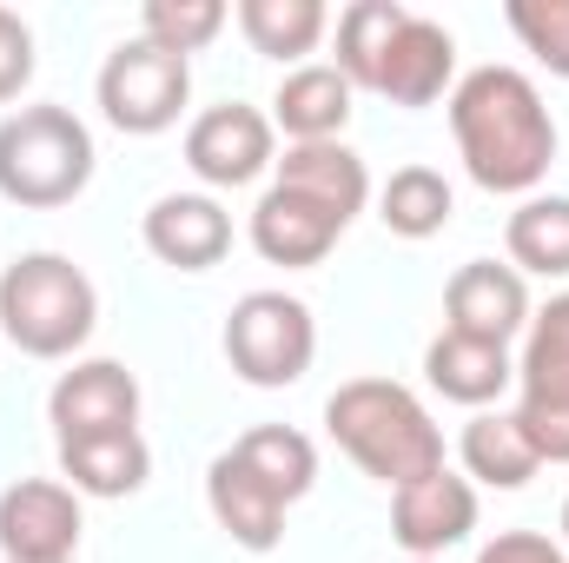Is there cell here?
I'll return each instance as SVG.
<instances>
[{"label": "cell", "instance_id": "1", "mask_svg": "<svg viewBox=\"0 0 569 563\" xmlns=\"http://www.w3.org/2000/svg\"><path fill=\"white\" fill-rule=\"evenodd\" d=\"M450 134L457 159L483 192H530L557 159V120L530 73L477 67L450 87Z\"/></svg>", "mask_w": 569, "mask_h": 563}, {"label": "cell", "instance_id": "2", "mask_svg": "<svg viewBox=\"0 0 569 563\" xmlns=\"http://www.w3.org/2000/svg\"><path fill=\"white\" fill-rule=\"evenodd\" d=\"M325 431L338 437V451L365 477H378L391 491L443 471V431L430 424L418 392H405L391 378H351V385H338L325 398Z\"/></svg>", "mask_w": 569, "mask_h": 563}, {"label": "cell", "instance_id": "3", "mask_svg": "<svg viewBox=\"0 0 569 563\" xmlns=\"http://www.w3.org/2000/svg\"><path fill=\"white\" fill-rule=\"evenodd\" d=\"M100 325V292L67 253H27L0 273V332L27 358H73Z\"/></svg>", "mask_w": 569, "mask_h": 563}, {"label": "cell", "instance_id": "4", "mask_svg": "<svg viewBox=\"0 0 569 563\" xmlns=\"http://www.w3.org/2000/svg\"><path fill=\"white\" fill-rule=\"evenodd\" d=\"M93 179V134L67 107H20L0 120V199L13 206H73Z\"/></svg>", "mask_w": 569, "mask_h": 563}, {"label": "cell", "instance_id": "5", "mask_svg": "<svg viewBox=\"0 0 569 563\" xmlns=\"http://www.w3.org/2000/svg\"><path fill=\"white\" fill-rule=\"evenodd\" d=\"M318 358V325H311V305L291 298V292H246L226 318V365L259 385V392H279L298 385Z\"/></svg>", "mask_w": 569, "mask_h": 563}, {"label": "cell", "instance_id": "6", "mask_svg": "<svg viewBox=\"0 0 569 563\" xmlns=\"http://www.w3.org/2000/svg\"><path fill=\"white\" fill-rule=\"evenodd\" d=\"M543 464H569V292L530 312V338L517 358V412Z\"/></svg>", "mask_w": 569, "mask_h": 563}, {"label": "cell", "instance_id": "7", "mask_svg": "<svg viewBox=\"0 0 569 563\" xmlns=\"http://www.w3.org/2000/svg\"><path fill=\"white\" fill-rule=\"evenodd\" d=\"M192 100V67L152 40H120L100 67V113L120 134H166Z\"/></svg>", "mask_w": 569, "mask_h": 563}, {"label": "cell", "instance_id": "8", "mask_svg": "<svg viewBox=\"0 0 569 563\" xmlns=\"http://www.w3.org/2000/svg\"><path fill=\"white\" fill-rule=\"evenodd\" d=\"M80 551V491L53 477H20L0 491V557L7 563H73Z\"/></svg>", "mask_w": 569, "mask_h": 563}, {"label": "cell", "instance_id": "9", "mask_svg": "<svg viewBox=\"0 0 569 563\" xmlns=\"http://www.w3.org/2000/svg\"><path fill=\"white\" fill-rule=\"evenodd\" d=\"M53 437H100V431H140V378L120 358H87L53 378L47 392Z\"/></svg>", "mask_w": 569, "mask_h": 563}, {"label": "cell", "instance_id": "10", "mask_svg": "<svg viewBox=\"0 0 569 563\" xmlns=\"http://www.w3.org/2000/svg\"><path fill=\"white\" fill-rule=\"evenodd\" d=\"M477 531V491L457 471H430L418 484L391 491V537L411 551V563H430L457 551Z\"/></svg>", "mask_w": 569, "mask_h": 563}, {"label": "cell", "instance_id": "11", "mask_svg": "<svg viewBox=\"0 0 569 563\" xmlns=\"http://www.w3.org/2000/svg\"><path fill=\"white\" fill-rule=\"evenodd\" d=\"M186 166L206 186H252L272 166V120L259 107H239V100L206 107L186 127Z\"/></svg>", "mask_w": 569, "mask_h": 563}, {"label": "cell", "instance_id": "12", "mask_svg": "<svg viewBox=\"0 0 569 563\" xmlns=\"http://www.w3.org/2000/svg\"><path fill=\"white\" fill-rule=\"evenodd\" d=\"M443 312H450L443 332H463V338H483V345H510L517 332H530V285H523L517 266L470 259V266H457V279L443 292Z\"/></svg>", "mask_w": 569, "mask_h": 563}, {"label": "cell", "instance_id": "13", "mask_svg": "<svg viewBox=\"0 0 569 563\" xmlns=\"http://www.w3.org/2000/svg\"><path fill=\"white\" fill-rule=\"evenodd\" d=\"M146 253L179 273H212L232 253V219L212 192H166L146 206Z\"/></svg>", "mask_w": 569, "mask_h": 563}, {"label": "cell", "instance_id": "14", "mask_svg": "<svg viewBox=\"0 0 569 563\" xmlns=\"http://www.w3.org/2000/svg\"><path fill=\"white\" fill-rule=\"evenodd\" d=\"M206 504H212L219 531H226L239 551H279L284 511H291V504H284L239 451H219V457H212V471H206Z\"/></svg>", "mask_w": 569, "mask_h": 563}, {"label": "cell", "instance_id": "15", "mask_svg": "<svg viewBox=\"0 0 569 563\" xmlns=\"http://www.w3.org/2000/svg\"><path fill=\"white\" fill-rule=\"evenodd\" d=\"M457 73V40L425 20V13H405V27L391 33V53L378 60V80L371 93H385L391 107H430Z\"/></svg>", "mask_w": 569, "mask_h": 563}, {"label": "cell", "instance_id": "16", "mask_svg": "<svg viewBox=\"0 0 569 563\" xmlns=\"http://www.w3.org/2000/svg\"><path fill=\"white\" fill-rule=\"evenodd\" d=\"M279 179L272 186H291V192H305L311 206H325L338 226H351L358 213H365V199H371V172H365V159L351 152L345 140H311V146H284Z\"/></svg>", "mask_w": 569, "mask_h": 563}, {"label": "cell", "instance_id": "17", "mask_svg": "<svg viewBox=\"0 0 569 563\" xmlns=\"http://www.w3.org/2000/svg\"><path fill=\"white\" fill-rule=\"evenodd\" d=\"M338 233L345 226L325 206H311L305 192H291V186H266V199L252 206V246L272 266H318L338 246Z\"/></svg>", "mask_w": 569, "mask_h": 563}, {"label": "cell", "instance_id": "18", "mask_svg": "<svg viewBox=\"0 0 569 563\" xmlns=\"http://www.w3.org/2000/svg\"><path fill=\"white\" fill-rule=\"evenodd\" d=\"M425 378H430V392H443L450 405L483 412L490 398H503L517 385V365H510V345H483V338H463V332H437L430 352H425Z\"/></svg>", "mask_w": 569, "mask_h": 563}, {"label": "cell", "instance_id": "19", "mask_svg": "<svg viewBox=\"0 0 569 563\" xmlns=\"http://www.w3.org/2000/svg\"><path fill=\"white\" fill-rule=\"evenodd\" d=\"M351 80L338 67H291L272 93V127H284L291 146H311V140H338L345 120H351Z\"/></svg>", "mask_w": 569, "mask_h": 563}, {"label": "cell", "instance_id": "20", "mask_svg": "<svg viewBox=\"0 0 569 563\" xmlns=\"http://www.w3.org/2000/svg\"><path fill=\"white\" fill-rule=\"evenodd\" d=\"M60 471L80 497H133L152 477V451L140 431H100V437H67Z\"/></svg>", "mask_w": 569, "mask_h": 563}, {"label": "cell", "instance_id": "21", "mask_svg": "<svg viewBox=\"0 0 569 563\" xmlns=\"http://www.w3.org/2000/svg\"><path fill=\"white\" fill-rule=\"evenodd\" d=\"M457 457H463V471H470L477 484H490V491H523V484L543 471V457L530 451L523 424L510 418V412H477V418L463 424Z\"/></svg>", "mask_w": 569, "mask_h": 563}, {"label": "cell", "instance_id": "22", "mask_svg": "<svg viewBox=\"0 0 569 563\" xmlns=\"http://www.w3.org/2000/svg\"><path fill=\"white\" fill-rule=\"evenodd\" d=\"M503 246H510V266L517 273H537V279H569V199L563 192H537L510 213L503 226Z\"/></svg>", "mask_w": 569, "mask_h": 563}, {"label": "cell", "instance_id": "23", "mask_svg": "<svg viewBox=\"0 0 569 563\" xmlns=\"http://www.w3.org/2000/svg\"><path fill=\"white\" fill-rule=\"evenodd\" d=\"M239 27H246L252 53H266V60H305L325 40L331 13H325V0H239Z\"/></svg>", "mask_w": 569, "mask_h": 563}, {"label": "cell", "instance_id": "24", "mask_svg": "<svg viewBox=\"0 0 569 563\" xmlns=\"http://www.w3.org/2000/svg\"><path fill=\"white\" fill-rule=\"evenodd\" d=\"M450 213H457V199H450V179H443L437 166H398V172L385 179V192H378V219H385L398 239H430V233H443Z\"/></svg>", "mask_w": 569, "mask_h": 563}, {"label": "cell", "instance_id": "25", "mask_svg": "<svg viewBox=\"0 0 569 563\" xmlns=\"http://www.w3.org/2000/svg\"><path fill=\"white\" fill-rule=\"evenodd\" d=\"M405 13H411V7H398V0H351V7L338 13V60H331V67H338L351 87L371 93L378 60L391 53V33L405 27Z\"/></svg>", "mask_w": 569, "mask_h": 563}, {"label": "cell", "instance_id": "26", "mask_svg": "<svg viewBox=\"0 0 569 563\" xmlns=\"http://www.w3.org/2000/svg\"><path fill=\"white\" fill-rule=\"evenodd\" d=\"M232 451L279 491L284 504H298V497L318 484V451H311V437L291 431V424H259V431H246Z\"/></svg>", "mask_w": 569, "mask_h": 563}, {"label": "cell", "instance_id": "27", "mask_svg": "<svg viewBox=\"0 0 569 563\" xmlns=\"http://www.w3.org/2000/svg\"><path fill=\"white\" fill-rule=\"evenodd\" d=\"M226 27V0H146L140 7V40L192 60L212 33Z\"/></svg>", "mask_w": 569, "mask_h": 563}, {"label": "cell", "instance_id": "28", "mask_svg": "<svg viewBox=\"0 0 569 563\" xmlns=\"http://www.w3.org/2000/svg\"><path fill=\"white\" fill-rule=\"evenodd\" d=\"M503 20H510V33H517L550 73L569 80V0H510Z\"/></svg>", "mask_w": 569, "mask_h": 563}, {"label": "cell", "instance_id": "29", "mask_svg": "<svg viewBox=\"0 0 569 563\" xmlns=\"http://www.w3.org/2000/svg\"><path fill=\"white\" fill-rule=\"evenodd\" d=\"M27 80H33V27L13 7H0V107L20 100Z\"/></svg>", "mask_w": 569, "mask_h": 563}, {"label": "cell", "instance_id": "30", "mask_svg": "<svg viewBox=\"0 0 569 563\" xmlns=\"http://www.w3.org/2000/svg\"><path fill=\"white\" fill-rule=\"evenodd\" d=\"M477 563H569V551L550 544L543 531H497V537L477 551Z\"/></svg>", "mask_w": 569, "mask_h": 563}, {"label": "cell", "instance_id": "31", "mask_svg": "<svg viewBox=\"0 0 569 563\" xmlns=\"http://www.w3.org/2000/svg\"><path fill=\"white\" fill-rule=\"evenodd\" d=\"M563 544H569V504H563Z\"/></svg>", "mask_w": 569, "mask_h": 563}]
</instances>
